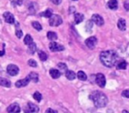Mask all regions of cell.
Here are the masks:
<instances>
[{
    "label": "cell",
    "mask_w": 129,
    "mask_h": 113,
    "mask_svg": "<svg viewBox=\"0 0 129 113\" xmlns=\"http://www.w3.org/2000/svg\"><path fill=\"white\" fill-rule=\"evenodd\" d=\"M118 58V54L114 50H104L100 54L101 62L106 67H112L115 65Z\"/></svg>",
    "instance_id": "6da1fadb"
},
{
    "label": "cell",
    "mask_w": 129,
    "mask_h": 113,
    "mask_svg": "<svg viewBox=\"0 0 129 113\" xmlns=\"http://www.w3.org/2000/svg\"><path fill=\"white\" fill-rule=\"evenodd\" d=\"M90 99L93 101V102L97 108H104L108 103L107 96L100 91L93 92L90 95Z\"/></svg>",
    "instance_id": "7a4b0ae2"
},
{
    "label": "cell",
    "mask_w": 129,
    "mask_h": 113,
    "mask_svg": "<svg viewBox=\"0 0 129 113\" xmlns=\"http://www.w3.org/2000/svg\"><path fill=\"white\" fill-rule=\"evenodd\" d=\"M62 18H61L59 15H53L50 17V20H49V23H50V26L51 27H57V26L61 25L62 24Z\"/></svg>",
    "instance_id": "3957f363"
},
{
    "label": "cell",
    "mask_w": 129,
    "mask_h": 113,
    "mask_svg": "<svg viewBox=\"0 0 129 113\" xmlns=\"http://www.w3.org/2000/svg\"><path fill=\"white\" fill-rule=\"evenodd\" d=\"M25 113H38L39 112V107L33 102H27V106L24 109Z\"/></svg>",
    "instance_id": "277c9868"
},
{
    "label": "cell",
    "mask_w": 129,
    "mask_h": 113,
    "mask_svg": "<svg viewBox=\"0 0 129 113\" xmlns=\"http://www.w3.org/2000/svg\"><path fill=\"white\" fill-rule=\"evenodd\" d=\"M95 82L98 85L100 88H104L106 83V80L105 77L103 73H97L96 76H95Z\"/></svg>",
    "instance_id": "5b68a950"
},
{
    "label": "cell",
    "mask_w": 129,
    "mask_h": 113,
    "mask_svg": "<svg viewBox=\"0 0 129 113\" xmlns=\"http://www.w3.org/2000/svg\"><path fill=\"white\" fill-rule=\"evenodd\" d=\"M19 71H20L19 67L15 65H9L7 66V72H8V74L11 76L17 75V74L19 73Z\"/></svg>",
    "instance_id": "8992f818"
},
{
    "label": "cell",
    "mask_w": 129,
    "mask_h": 113,
    "mask_svg": "<svg viewBox=\"0 0 129 113\" xmlns=\"http://www.w3.org/2000/svg\"><path fill=\"white\" fill-rule=\"evenodd\" d=\"M96 43H97V39L95 36H91V37L88 38V39L85 41V43H86V45L88 47L89 49H94L95 47V45H96Z\"/></svg>",
    "instance_id": "52a82bcc"
},
{
    "label": "cell",
    "mask_w": 129,
    "mask_h": 113,
    "mask_svg": "<svg viewBox=\"0 0 129 113\" xmlns=\"http://www.w3.org/2000/svg\"><path fill=\"white\" fill-rule=\"evenodd\" d=\"M49 48H50V50L53 52L62 51V50H64V46H62V45L58 44V43H54V42H52V43H50Z\"/></svg>",
    "instance_id": "ba28073f"
},
{
    "label": "cell",
    "mask_w": 129,
    "mask_h": 113,
    "mask_svg": "<svg viewBox=\"0 0 129 113\" xmlns=\"http://www.w3.org/2000/svg\"><path fill=\"white\" fill-rule=\"evenodd\" d=\"M20 107L18 103H13L7 108L8 113H20Z\"/></svg>",
    "instance_id": "9c48e42d"
},
{
    "label": "cell",
    "mask_w": 129,
    "mask_h": 113,
    "mask_svg": "<svg viewBox=\"0 0 129 113\" xmlns=\"http://www.w3.org/2000/svg\"><path fill=\"white\" fill-rule=\"evenodd\" d=\"M92 21L97 26H103L104 25V19L99 14H93L92 15Z\"/></svg>",
    "instance_id": "30bf717a"
},
{
    "label": "cell",
    "mask_w": 129,
    "mask_h": 113,
    "mask_svg": "<svg viewBox=\"0 0 129 113\" xmlns=\"http://www.w3.org/2000/svg\"><path fill=\"white\" fill-rule=\"evenodd\" d=\"M3 16H4L5 20H6L7 23H9V24H13V23H14V21H15L14 16H13L11 13H9V12H6V13H4V15H3Z\"/></svg>",
    "instance_id": "8fae6325"
},
{
    "label": "cell",
    "mask_w": 129,
    "mask_h": 113,
    "mask_svg": "<svg viewBox=\"0 0 129 113\" xmlns=\"http://www.w3.org/2000/svg\"><path fill=\"white\" fill-rule=\"evenodd\" d=\"M29 81H30V80H29L28 76H27L25 79L20 80V81H17V82L15 83V86H16L17 88H23V87H26L27 84H28Z\"/></svg>",
    "instance_id": "7c38bea8"
},
{
    "label": "cell",
    "mask_w": 129,
    "mask_h": 113,
    "mask_svg": "<svg viewBox=\"0 0 129 113\" xmlns=\"http://www.w3.org/2000/svg\"><path fill=\"white\" fill-rule=\"evenodd\" d=\"M108 7L111 10L118 9V1L117 0H110L108 2Z\"/></svg>",
    "instance_id": "4fadbf2b"
},
{
    "label": "cell",
    "mask_w": 129,
    "mask_h": 113,
    "mask_svg": "<svg viewBox=\"0 0 129 113\" xmlns=\"http://www.w3.org/2000/svg\"><path fill=\"white\" fill-rule=\"evenodd\" d=\"M118 27L122 31H125L126 28V24H125V20L124 19H119L118 21Z\"/></svg>",
    "instance_id": "5bb4252c"
},
{
    "label": "cell",
    "mask_w": 129,
    "mask_h": 113,
    "mask_svg": "<svg viewBox=\"0 0 129 113\" xmlns=\"http://www.w3.org/2000/svg\"><path fill=\"white\" fill-rule=\"evenodd\" d=\"M50 74L53 79H57V78H59L61 75L60 72H59L58 70H57V69H51V70L50 71Z\"/></svg>",
    "instance_id": "9a60e30c"
},
{
    "label": "cell",
    "mask_w": 129,
    "mask_h": 113,
    "mask_svg": "<svg viewBox=\"0 0 129 113\" xmlns=\"http://www.w3.org/2000/svg\"><path fill=\"white\" fill-rule=\"evenodd\" d=\"M66 77H67L69 81H73V80L75 79L76 74H75V72H74V71L68 70V71H67V72H66Z\"/></svg>",
    "instance_id": "2e32d148"
},
{
    "label": "cell",
    "mask_w": 129,
    "mask_h": 113,
    "mask_svg": "<svg viewBox=\"0 0 129 113\" xmlns=\"http://www.w3.org/2000/svg\"><path fill=\"white\" fill-rule=\"evenodd\" d=\"M0 86L6 87V88H10V87H11V82H10V81L5 79V78L0 77Z\"/></svg>",
    "instance_id": "e0dca14e"
},
{
    "label": "cell",
    "mask_w": 129,
    "mask_h": 113,
    "mask_svg": "<svg viewBox=\"0 0 129 113\" xmlns=\"http://www.w3.org/2000/svg\"><path fill=\"white\" fill-rule=\"evenodd\" d=\"M83 20H84L83 14H81V13H75V15H74V22H75V24L81 23Z\"/></svg>",
    "instance_id": "ac0fdd59"
},
{
    "label": "cell",
    "mask_w": 129,
    "mask_h": 113,
    "mask_svg": "<svg viewBox=\"0 0 129 113\" xmlns=\"http://www.w3.org/2000/svg\"><path fill=\"white\" fill-rule=\"evenodd\" d=\"M28 78L30 81H34V82H37L38 80H39V76H38V74L36 73V72H30V73L28 74Z\"/></svg>",
    "instance_id": "d6986e66"
},
{
    "label": "cell",
    "mask_w": 129,
    "mask_h": 113,
    "mask_svg": "<svg viewBox=\"0 0 129 113\" xmlns=\"http://www.w3.org/2000/svg\"><path fill=\"white\" fill-rule=\"evenodd\" d=\"M47 37H48V39L49 40H50V41H55V40H57V34H56L55 32H48L47 33Z\"/></svg>",
    "instance_id": "ffe728a7"
},
{
    "label": "cell",
    "mask_w": 129,
    "mask_h": 113,
    "mask_svg": "<svg viewBox=\"0 0 129 113\" xmlns=\"http://www.w3.org/2000/svg\"><path fill=\"white\" fill-rule=\"evenodd\" d=\"M38 55H39V58L42 61H46L47 58H48L47 54L45 53L44 51H43V50H39V51H38Z\"/></svg>",
    "instance_id": "44dd1931"
},
{
    "label": "cell",
    "mask_w": 129,
    "mask_h": 113,
    "mask_svg": "<svg viewBox=\"0 0 129 113\" xmlns=\"http://www.w3.org/2000/svg\"><path fill=\"white\" fill-rule=\"evenodd\" d=\"M40 15H41L42 17H45V18H50L52 15V11L50 9H47V10H45L44 12L40 13Z\"/></svg>",
    "instance_id": "7402d4cb"
},
{
    "label": "cell",
    "mask_w": 129,
    "mask_h": 113,
    "mask_svg": "<svg viewBox=\"0 0 129 113\" xmlns=\"http://www.w3.org/2000/svg\"><path fill=\"white\" fill-rule=\"evenodd\" d=\"M77 77H78V79L81 80V81H86L87 80V75L83 71H79V72H78Z\"/></svg>",
    "instance_id": "603a6c76"
},
{
    "label": "cell",
    "mask_w": 129,
    "mask_h": 113,
    "mask_svg": "<svg viewBox=\"0 0 129 113\" xmlns=\"http://www.w3.org/2000/svg\"><path fill=\"white\" fill-rule=\"evenodd\" d=\"M28 51L29 53L34 54L35 52L36 51V44L35 43H31L30 44L28 45Z\"/></svg>",
    "instance_id": "cb8c5ba5"
},
{
    "label": "cell",
    "mask_w": 129,
    "mask_h": 113,
    "mask_svg": "<svg viewBox=\"0 0 129 113\" xmlns=\"http://www.w3.org/2000/svg\"><path fill=\"white\" fill-rule=\"evenodd\" d=\"M127 66V63L125 61H120L119 63L117 65V68L118 69H120V70H125Z\"/></svg>",
    "instance_id": "d4e9b609"
},
{
    "label": "cell",
    "mask_w": 129,
    "mask_h": 113,
    "mask_svg": "<svg viewBox=\"0 0 129 113\" xmlns=\"http://www.w3.org/2000/svg\"><path fill=\"white\" fill-rule=\"evenodd\" d=\"M31 43H33L32 36H31L30 34H27V35L25 36V38H24V43H25L26 45H29Z\"/></svg>",
    "instance_id": "484cf974"
},
{
    "label": "cell",
    "mask_w": 129,
    "mask_h": 113,
    "mask_svg": "<svg viewBox=\"0 0 129 113\" xmlns=\"http://www.w3.org/2000/svg\"><path fill=\"white\" fill-rule=\"evenodd\" d=\"M32 26H33V27L34 28H36L37 31H41L42 30V26H41V24L39 23V22H37V21H34V22H32Z\"/></svg>",
    "instance_id": "4316f807"
},
{
    "label": "cell",
    "mask_w": 129,
    "mask_h": 113,
    "mask_svg": "<svg viewBox=\"0 0 129 113\" xmlns=\"http://www.w3.org/2000/svg\"><path fill=\"white\" fill-rule=\"evenodd\" d=\"M33 97H34V99H36L37 102H40V101L42 100V95L39 92H36V93L34 94V95H33Z\"/></svg>",
    "instance_id": "83f0119b"
},
{
    "label": "cell",
    "mask_w": 129,
    "mask_h": 113,
    "mask_svg": "<svg viewBox=\"0 0 129 113\" xmlns=\"http://www.w3.org/2000/svg\"><path fill=\"white\" fill-rule=\"evenodd\" d=\"M57 66H58L59 69H61V70H64V71H67V66L66 64L64 63H59L58 65H57Z\"/></svg>",
    "instance_id": "f1b7e54d"
},
{
    "label": "cell",
    "mask_w": 129,
    "mask_h": 113,
    "mask_svg": "<svg viewBox=\"0 0 129 113\" xmlns=\"http://www.w3.org/2000/svg\"><path fill=\"white\" fill-rule=\"evenodd\" d=\"M27 63H28V65H30V66H32V67H36V66H37V63H36L34 59H29Z\"/></svg>",
    "instance_id": "f546056e"
},
{
    "label": "cell",
    "mask_w": 129,
    "mask_h": 113,
    "mask_svg": "<svg viewBox=\"0 0 129 113\" xmlns=\"http://www.w3.org/2000/svg\"><path fill=\"white\" fill-rule=\"evenodd\" d=\"M15 34H16V35H17V37H18V38H21L22 35H23V33H22V31L20 30V29H17Z\"/></svg>",
    "instance_id": "4dcf8cb0"
},
{
    "label": "cell",
    "mask_w": 129,
    "mask_h": 113,
    "mask_svg": "<svg viewBox=\"0 0 129 113\" xmlns=\"http://www.w3.org/2000/svg\"><path fill=\"white\" fill-rule=\"evenodd\" d=\"M122 96L126 97V98H129V89L124 90V91L122 92Z\"/></svg>",
    "instance_id": "1f68e13d"
},
{
    "label": "cell",
    "mask_w": 129,
    "mask_h": 113,
    "mask_svg": "<svg viewBox=\"0 0 129 113\" xmlns=\"http://www.w3.org/2000/svg\"><path fill=\"white\" fill-rule=\"evenodd\" d=\"M33 6H34V3H31V5L29 6V11H30L31 13H36V9H35Z\"/></svg>",
    "instance_id": "d6a6232c"
},
{
    "label": "cell",
    "mask_w": 129,
    "mask_h": 113,
    "mask_svg": "<svg viewBox=\"0 0 129 113\" xmlns=\"http://www.w3.org/2000/svg\"><path fill=\"white\" fill-rule=\"evenodd\" d=\"M52 3H53L54 5H59V4H61V2H62V0H50Z\"/></svg>",
    "instance_id": "836d02e7"
},
{
    "label": "cell",
    "mask_w": 129,
    "mask_h": 113,
    "mask_svg": "<svg viewBox=\"0 0 129 113\" xmlns=\"http://www.w3.org/2000/svg\"><path fill=\"white\" fill-rule=\"evenodd\" d=\"M45 113H57V111L55 110V109H48L46 111H45Z\"/></svg>",
    "instance_id": "e575fe53"
},
{
    "label": "cell",
    "mask_w": 129,
    "mask_h": 113,
    "mask_svg": "<svg viewBox=\"0 0 129 113\" xmlns=\"http://www.w3.org/2000/svg\"><path fill=\"white\" fill-rule=\"evenodd\" d=\"M14 2L16 3L17 5H21L22 2H23V0H14Z\"/></svg>",
    "instance_id": "d590c367"
},
{
    "label": "cell",
    "mask_w": 129,
    "mask_h": 113,
    "mask_svg": "<svg viewBox=\"0 0 129 113\" xmlns=\"http://www.w3.org/2000/svg\"><path fill=\"white\" fill-rule=\"evenodd\" d=\"M125 10H126V11H128V10H129V5L127 4V1L125 3Z\"/></svg>",
    "instance_id": "8d00e7d4"
},
{
    "label": "cell",
    "mask_w": 129,
    "mask_h": 113,
    "mask_svg": "<svg viewBox=\"0 0 129 113\" xmlns=\"http://www.w3.org/2000/svg\"><path fill=\"white\" fill-rule=\"evenodd\" d=\"M4 55H5V50H2V51L0 50V56H4Z\"/></svg>",
    "instance_id": "74e56055"
},
{
    "label": "cell",
    "mask_w": 129,
    "mask_h": 113,
    "mask_svg": "<svg viewBox=\"0 0 129 113\" xmlns=\"http://www.w3.org/2000/svg\"><path fill=\"white\" fill-rule=\"evenodd\" d=\"M122 113H129V112L127 110H123V111H122Z\"/></svg>",
    "instance_id": "f35d334b"
},
{
    "label": "cell",
    "mask_w": 129,
    "mask_h": 113,
    "mask_svg": "<svg viewBox=\"0 0 129 113\" xmlns=\"http://www.w3.org/2000/svg\"><path fill=\"white\" fill-rule=\"evenodd\" d=\"M73 1H77V0H73Z\"/></svg>",
    "instance_id": "ab89813d"
}]
</instances>
